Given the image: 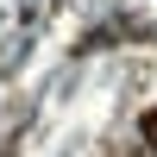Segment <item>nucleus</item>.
<instances>
[{"instance_id": "nucleus-1", "label": "nucleus", "mask_w": 157, "mask_h": 157, "mask_svg": "<svg viewBox=\"0 0 157 157\" xmlns=\"http://www.w3.org/2000/svg\"><path fill=\"white\" fill-rule=\"evenodd\" d=\"M138 138H145V145H151V151H157V107H151V113H145V120H138Z\"/></svg>"}]
</instances>
